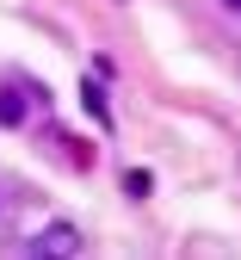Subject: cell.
Segmentation results:
<instances>
[{
    "instance_id": "cell-3",
    "label": "cell",
    "mask_w": 241,
    "mask_h": 260,
    "mask_svg": "<svg viewBox=\"0 0 241 260\" xmlns=\"http://www.w3.org/2000/svg\"><path fill=\"white\" fill-rule=\"evenodd\" d=\"M81 106H87L99 124H112V112H106V93H99V87H87V81H81Z\"/></svg>"
},
{
    "instance_id": "cell-7",
    "label": "cell",
    "mask_w": 241,
    "mask_h": 260,
    "mask_svg": "<svg viewBox=\"0 0 241 260\" xmlns=\"http://www.w3.org/2000/svg\"><path fill=\"white\" fill-rule=\"evenodd\" d=\"M235 155H241V143H235Z\"/></svg>"
},
{
    "instance_id": "cell-2",
    "label": "cell",
    "mask_w": 241,
    "mask_h": 260,
    "mask_svg": "<svg viewBox=\"0 0 241 260\" xmlns=\"http://www.w3.org/2000/svg\"><path fill=\"white\" fill-rule=\"evenodd\" d=\"M25 112H31L25 93H19V87H0V124H25Z\"/></svg>"
},
{
    "instance_id": "cell-4",
    "label": "cell",
    "mask_w": 241,
    "mask_h": 260,
    "mask_svg": "<svg viewBox=\"0 0 241 260\" xmlns=\"http://www.w3.org/2000/svg\"><path fill=\"white\" fill-rule=\"evenodd\" d=\"M124 192H130V199H143V192H149V174H136V168H130V174H124Z\"/></svg>"
},
{
    "instance_id": "cell-6",
    "label": "cell",
    "mask_w": 241,
    "mask_h": 260,
    "mask_svg": "<svg viewBox=\"0 0 241 260\" xmlns=\"http://www.w3.org/2000/svg\"><path fill=\"white\" fill-rule=\"evenodd\" d=\"M0 211H7V192H0Z\"/></svg>"
},
{
    "instance_id": "cell-5",
    "label": "cell",
    "mask_w": 241,
    "mask_h": 260,
    "mask_svg": "<svg viewBox=\"0 0 241 260\" xmlns=\"http://www.w3.org/2000/svg\"><path fill=\"white\" fill-rule=\"evenodd\" d=\"M223 7H229V13H235V19H241V0H223Z\"/></svg>"
},
{
    "instance_id": "cell-1",
    "label": "cell",
    "mask_w": 241,
    "mask_h": 260,
    "mask_svg": "<svg viewBox=\"0 0 241 260\" xmlns=\"http://www.w3.org/2000/svg\"><path fill=\"white\" fill-rule=\"evenodd\" d=\"M87 242H81V230L75 223H44L38 236H31V254H56V260H68V254H81Z\"/></svg>"
}]
</instances>
